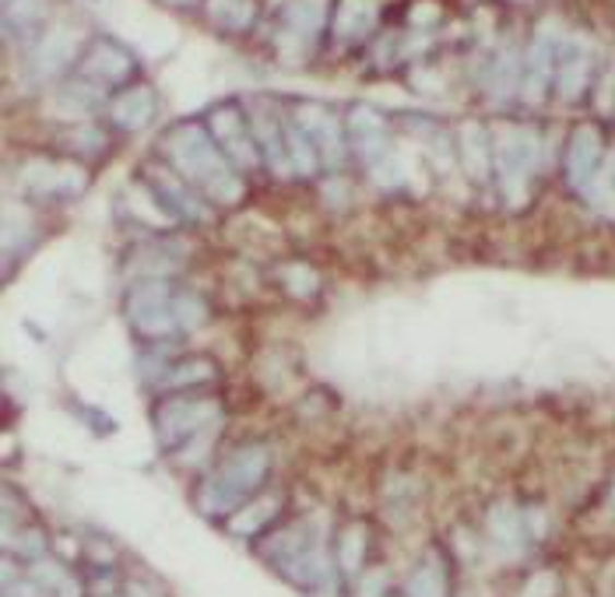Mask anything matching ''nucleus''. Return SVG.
<instances>
[{"label":"nucleus","mask_w":615,"mask_h":597,"mask_svg":"<svg viewBox=\"0 0 615 597\" xmlns=\"http://www.w3.org/2000/svg\"><path fill=\"white\" fill-rule=\"evenodd\" d=\"M169 155L173 163L184 169L190 183H201V190L215 193L222 201H236L239 198V180L233 166L225 163L222 152H215V144L208 141L198 127H184L169 138Z\"/></svg>","instance_id":"1"},{"label":"nucleus","mask_w":615,"mask_h":597,"mask_svg":"<svg viewBox=\"0 0 615 597\" xmlns=\"http://www.w3.org/2000/svg\"><path fill=\"white\" fill-rule=\"evenodd\" d=\"M535 158H539V141H535V134H528L524 127H507V131L499 134L496 169H499V183H504L510 201L524 198L531 172H535Z\"/></svg>","instance_id":"2"},{"label":"nucleus","mask_w":615,"mask_h":597,"mask_svg":"<svg viewBox=\"0 0 615 597\" xmlns=\"http://www.w3.org/2000/svg\"><path fill=\"white\" fill-rule=\"evenodd\" d=\"M264 475H268V454H264L261 446H253V450L247 446V450H239V454H233L229 464H225L222 471H218V478L212 481L215 492H218L222 510L239 503V499L247 495L250 489L261 486Z\"/></svg>","instance_id":"3"},{"label":"nucleus","mask_w":615,"mask_h":597,"mask_svg":"<svg viewBox=\"0 0 615 597\" xmlns=\"http://www.w3.org/2000/svg\"><path fill=\"white\" fill-rule=\"evenodd\" d=\"M559 63V32L553 22H545L535 39H531V50H528V74H524V95L531 103H539L545 88H548V77H553Z\"/></svg>","instance_id":"4"},{"label":"nucleus","mask_w":615,"mask_h":597,"mask_svg":"<svg viewBox=\"0 0 615 597\" xmlns=\"http://www.w3.org/2000/svg\"><path fill=\"white\" fill-rule=\"evenodd\" d=\"M131 68H134V60L123 50H117V46H109V43H95L88 57L81 60V77L95 85H117L131 74Z\"/></svg>","instance_id":"5"},{"label":"nucleus","mask_w":615,"mask_h":597,"mask_svg":"<svg viewBox=\"0 0 615 597\" xmlns=\"http://www.w3.org/2000/svg\"><path fill=\"white\" fill-rule=\"evenodd\" d=\"M598 163H602V141L591 131V127H580L570 141V158H566V172H570V183L588 190L591 180L598 176Z\"/></svg>","instance_id":"6"},{"label":"nucleus","mask_w":615,"mask_h":597,"mask_svg":"<svg viewBox=\"0 0 615 597\" xmlns=\"http://www.w3.org/2000/svg\"><path fill=\"white\" fill-rule=\"evenodd\" d=\"M299 120H303L306 138L314 141V148L320 152L323 163H331V166L342 163V158H345V144H342V134H338L334 117H328L323 109L310 106V109H299Z\"/></svg>","instance_id":"7"},{"label":"nucleus","mask_w":615,"mask_h":597,"mask_svg":"<svg viewBox=\"0 0 615 597\" xmlns=\"http://www.w3.org/2000/svg\"><path fill=\"white\" fill-rule=\"evenodd\" d=\"M556 85L563 99H577L580 88L588 85V71H591V50L588 43H570L566 50H559V63H556Z\"/></svg>","instance_id":"8"},{"label":"nucleus","mask_w":615,"mask_h":597,"mask_svg":"<svg viewBox=\"0 0 615 597\" xmlns=\"http://www.w3.org/2000/svg\"><path fill=\"white\" fill-rule=\"evenodd\" d=\"M215 138L222 144V152H229V158H236L239 166H253V144H250V131L247 123L239 120L236 109H218L212 117Z\"/></svg>","instance_id":"9"},{"label":"nucleus","mask_w":615,"mask_h":597,"mask_svg":"<svg viewBox=\"0 0 615 597\" xmlns=\"http://www.w3.org/2000/svg\"><path fill=\"white\" fill-rule=\"evenodd\" d=\"M352 138L355 148L369 158V166H377L380 158H387V134H383V120L374 109H355L352 112Z\"/></svg>","instance_id":"10"},{"label":"nucleus","mask_w":615,"mask_h":597,"mask_svg":"<svg viewBox=\"0 0 615 597\" xmlns=\"http://www.w3.org/2000/svg\"><path fill=\"white\" fill-rule=\"evenodd\" d=\"M109 117L117 120L120 127H127V131H138V127H144L155 117V95L149 88H131L127 95H120L117 103H113Z\"/></svg>","instance_id":"11"},{"label":"nucleus","mask_w":615,"mask_h":597,"mask_svg":"<svg viewBox=\"0 0 615 597\" xmlns=\"http://www.w3.org/2000/svg\"><path fill=\"white\" fill-rule=\"evenodd\" d=\"M323 4H328V0H296L285 14V39H296L299 46L310 43L314 32L320 28Z\"/></svg>","instance_id":"12"},{"label":"nucleus","mask_w":615,"mask_h":597,"mask_svg":"<svg viewBox=\"0 0 615 597\" xmlns=\"http://www.w3.org/2000/svg\"><path fill=\"white\" fill-rule=\"evenodd\" d=\"M377 19L374 0H342V8L334 14V32L342 39H359L363 32H369Z\"/></svg>","instance_id":"13"},{"label":"nucleus","mask_w":615,"mask_h":597,"mask_svg":"<svg viewBox=\"0 0 615 597\" xmlns=\"http://www.w3.org/2000/svg\"><path fill=\"white\" fill-rule=\"evenodd\" d=\"M250 131H253V138L261 141V148L268 152V158L274 163V169H279L285 158H288V144L282 141V134H279V120L271 117L268 109H253L250 112Z\"/></svg>","instance_id":"14"},{"label":"nucleus","mask_w":615,"mask_h":597,"mask_svg":"<svg viewBox=\"0 0 615 597\" xmlns=\"http://www.w3.org/2000/svg\"><path fill=\"white\" fill-rule=\"evenodd\" d=\"M78 36L71 28H57L50 39H46L39 50H36V60H39V71L43 74H54V71H60L63 63H68L71 57H74V50H78Z\"/></svg>","instance_id":"15"},{"label":"nucleus","mask_w":615,"mask_h":597,"mask_svg":"<svg viewBox=\"0 0 615 597\" xmlns=\"http://www.w3.org/2000/svg\"><path fill=\"white\" fill-rule=\"evenodd\" d=\"M461 152H464V163L472 169V176H482L489 172V148H485V138H482V127H472L468 123L461 131Z\"/></svg>","instance_id":"16"},{"label":"nucleus","mask_w":615,"mask_h":597,"mask_svg":"<svg viewBox=\"0 0 615 597\" xmlns=\"http://www.w3.org/2000/svg\"><path fill=\"white\" fill-rule=\"evenodd\" d=\"M212 19L229 28L247 25L253 19V0H212Z\"/></svg>","instance_id":"17"},{"label":"nucleus","mask_w":615,"mask_h":597,"mask_svg":"<svg viewBox=\"0 0 615 597\" xmlns=\"http://www.w3.org/2000/svg\"><path fill=\"white\" fill-rule=\"evenodd\" d=\"M412 597H443V573L436 566H426L423 573H415Z\"/></svg>","instance_id":"18"},{"label":"nucleus","mask_w":615,"mask_h":597,"mask_svg":"<svg viewBox=\"0 0 615 597\" xmlns=\"http://www.w3.org/2000/svg\"><path fill=\"white\" fill-rule=\"evenodd\" d=\"M173 4H190V0H173Z\"/></svg>","instance_id":"19"}]
</instances>
